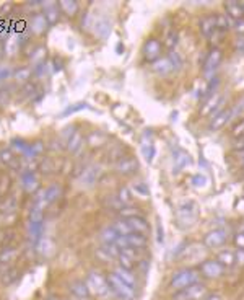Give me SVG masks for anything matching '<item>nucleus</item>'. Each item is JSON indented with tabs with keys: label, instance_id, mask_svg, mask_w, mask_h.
<instances>
[{
	"label": "nucleus",
	"instance_id": "obj_1",
	"mask_svg": "<svg viewBox=\"0 0 244 300\" xmlns=\"http://www.w3.org/2000/svg\"><path fill=\"white\" fill-rule=\"evenodd\" d=\"M198 206L197 203L194 201H183L179 203L176 211H174V219H176V224L181 227V229H191L194 227L198 221Z\"/></svg>",
	"mask_w": 244,
	"mask_h": 300
},
{
	"label": "nucleus",
	"instance_id": "obj_2",
	"mask_svg": "<svg viewBox=\"0 0 244 300\" xmlns=\"http://www.w3.org/2000/svg\"><path fill=\"white\" fill-rule=\"evenodd\" d=\"M198 279H201V272H198V269L183 268L173 274L169 287H171V290H174V292H181V290L191 287L192 284H197Z\"/></svg>",
	"mask_w": 244,
	"mask_h": 300
},
{
	"label": "nucleus",
	"instance_id": "obj_3",
	"mask_svg": "<svg viewBox=\"0 0 244 300\" xmlns=\"http://www.w3.org/2000/svg\"><path fill=\"white\" fill-rule=\"evenodd\" d=\"M85 283L90 289V294H93L96 297H106V295H109V292H111L107 277L103 276L99 271H90Z\"/></svg>",
	"mask_w": 244,
	"mask_h": 300
},
{
	"label": "nucleus",
	"instance_id": "obj_4",
	"mask_svg": "<svg viewBox=\"0 0 244 300\" xmlns=\"http://www.w3.org/2000/svg\"><path fill=\"white\" fill-rule=\"evenodd\" d=\"M107 283H109L111 292L119 298V300H135V289L127 286L122 279L117 277L114 272L107 274Z\"/></svg>",
	"mask_w": 244,
	"mask_h": 300
},
{
	"label": "nucleus",
	"instance_id": "obj_5",
	"mask_svg": "<svg viewBox=\"0 0 244 300\" xmlns=\"http://www.w3.org/2000/svg\"><path fill=\"white\" fill-rule=\"evenodd\" d=\"M148 245V240L145 235H139V233H129L119 237L116 242V247L122 250V248H135V250H145Z\"/></svg>",
	"mask_w": 244,
	"mask_h": 300
},
{
	"label": "nucleus",
	"instance_id": "obj_6",
	"mask_svg": "<svg viewBox=\"0 0 244 300\" xmlns=\"http://www.w3.org/2000/svg\"><path fill=\"white\" fill-rule=\"evenodd\" d=\"M207 294H209L207 292V287L201 283H197L192 284L191 287L181 290V292H174L173 300H204Z\"/></svg>",
	"mask_w": 244,
	"mask_h": 300
},
{
	"label": "nucleus",
	"instance_id": "obj_7",
	"mask_svg": "<svg viewBox=\"0 0 244 300\" xmlns=\"http://www.w3.org/2000/svg\"><path fill=\"white\" fill-rule=\"evenodd\" d=\"M198 272L207 279H220L225 274V268L216 259H204L198 265Z\"/></svg>",
	"mask_w": 244,
	"mask_h": 300
},
{
	"label": "nucleus",
	"instance_id": "obj_8",
	"mask_svg": "<svg viewBox=\"0 0 244 300\" xmlns=\"http://www.w3.org/2000/svg\"><path fill=\"white\" fill-rule=\"evenodd\" d=\"M227 240H228V230L221 227V229H213L212 232L207 233L204 238V245H205V248H209V250H216V248L223 247V245L227 243Z\"/></svg>",
	"mask_w": 244,
	"mask_h": 300
},
{
	"label": "nucleus",
	"instance_id": "obj_9",
	"mask_svg": "<svg viewBox=\"0 0 244 300\" xmlns=\"http://www.w3.org/2000/svg\"><path fill=\"white\" fill-rule=\"evenodd\" d=\"M114 170L116 173H119L122 176H130L139 170V162L132 155H124L114 163Z\"/></svg>",
	"mask_w": 244,
	"mask_h": 300
},
{
	"label": "nucleus",
	"instance_id": "obj_10",
	"mask_svg": "<svg viewBox=\"0 0 244 300\" xmlns=\"http://www.w3.org/2000/svg\"><path fill=\"white\" fill-rule=\"evenodd\" d=\"M90 30H92L93 34L98 36L99 39L106 41L107 38H109L113 26H111V22L107 20V18H104V16H93L92 18V28H90Z\"/></svg>",
	"mask_w": 244,
	"mask_h": 300
},
{
	"label": "nucleus",
	"instance_id": "obj_11",
	"mask_svg": "<svg viewBox=\"0 0 244 300\" xmlns=\"http://www.w3.org/2000/svg\"><path fill=\"white\" fill-rule=\"evenodd\" d=\"M225 95L221 93H215L213 96L209 98V102H207L202 108V116L205 117H213L216 113H220L223 110V105H225Z\"/></svg>",
	"mask_w": 244,
	"mask_h": 300
},
{
	"label": "nucleus",
	"instance_id": "obj_12",
	"mask_svg": "<svg viewBox=\"0 0 244 300\" xmlns=\"http://www.w3.org/2000/svg\"><path fill=\"white\" fill-rule=\"evenodd\" d=\"M233 111L231 108H223L220 113H216L213 117H210V123H209V129L210 131H220L223 129L225 126H227L230 121H233Z\"/></svg>",
	"mask_w": 244,
	"mask_h": 300
},
{
	"label": "nucleus",
	"instance_id": "obj_13",
	"mask_svg": "<svg viewBox=\"0 0 244 300\" xmlns=\"http://www.w3.org/2000/svg\"><path fill=\"white\" fill-rule=\"evenodd\" d=\"M161 52H163V46H161V43L155 38H150L145 43V46H143V57L151 64L161 59Z\"/></svg>",
	"mask_w": 244,
	"mask_h": 300
},
{
	"label": "nucleus",
	"instance_id": "obj_14",
	"mask_svg": "<svg viewBox=\"0 0 244 300\" xmlns=\"http://www.w3.org/2000/svg\"><path fill=\"white\" fill-rule=\"evenodd\" d=\"M221 59H223V56H221L220 49H212L209 52V56H207L205 64H204V72H205V75L209 78L213 77V72L218 69V66L221 64Z\"/></svg>",
	"mask_w": 244,
	"mask_h": 300
},
{
	"label": "nucleus",
	"instance_id": "obj_15",
	"mask_svg": "<svg viewBox=\"0 0 244 300\" xmlns=\"http://www.w3.org/2000/svg\"><path fill=\"white\" fill-rule=\"evenodd\" d=\"M127 222L129 229H130V233H139V235H148V230H150V225L147 222V219L143 215H134V217H129V219H125Z\"/></svg>",
	"mask_w": 244,
	"mask_h": 300
},
{
	"label": "nucleus",
	"instance_id": "obj_16",
	"mask_svg": "<svg viewBox=\"0 0 244 300\" xmlns=\"http://www.w3.org/2000/svg\"><path fill=\"white\" fill-rule=\"evenodd\" d=\"M99 175H101V170H99V167H88L83 170V173H81L80 176V183L83 188H92L95 186V183L99 179Z\"/></svg>",
	"mask_w": 244,
	"mask_h": 300
},
{
	"label": "nucleus",
	"instance_id": "obj_17",
	"mask_svg": "<svg viewBox=\"0 0 244 300\" xmlns=\"http://www.w3.org/2000/svg\"><path fill=\"white\" fill-rule=\"evenodd\" d=\"M21 185H23V189L26 191L28 194H36L39 189V178L38 175L34 173V171H26L21 176Z\"/></svg>",
	"mask_w": 244,
	"mask_h": 300
},
{
	"label": "nucleus",
	"instance_id": "obj_18",
	"mask_svg": "<svg viewBox=\"0 0 244 300\" xmlns=\"http://www.w3.org/2000/svg\"><path fill=\"white\" fill-rule=\"evenodd\" d=\"M49 23H48V20H46V16L42 15V12H38V13H34L33 16H31V22H30V30L34 33V34H38V36H41V34H44L48 31V28H49Z\"/></svg>",
	"mask_w": 244,
	"mask_h": 300
},
{
	"label": "nucleus",
	"instance_id": "obj_19",
	"mask_svg": "<svg viewBox=\"0 0 244 300\" xmlns=\"http://www.w3.org/2000/svg\"><path fill=\"white\" fill-rule=\"evenodd\" d=\"M21 48V38L16 34L8 36V38L4 41V56L7 57H15L18 51Z\"/></svg>",
	"mask_w": 244,
	"mask_h": 300
},
{
	"label": "nucleus",
	"instance_id": "obj_20",
	"mask_svg": "<svg viewBox=\"0 0 244 300\" xmlns=\"http://www.w3.org/2000/svg\"><path fill=\"white\" fill-rule=\"evenodd\" d=\"M191 155L186 152V150H181L178 149L173 155V171L174 173H179V171H183L186 167L191 165Z\"/></svg>",
	"mask_w": 244,
	"mask_h": 300
},
{
	"label": "nucleus",
	"instance_id": "obj_21",
	"mask_svg": "<svg viewBox=\"0 0 244 300\" xmlns=\"http://www.w3.org/2000/svg\"><path fill=\"white\" fill-rule=\"evenodd\" d=\"M60 7L59 4L56 2H46V4H42V15L46 16V20L49 25H54V23H57L59 22V18H60Z\"/></svg>",
	"mask_w": 244,
	"mask_h": 300
},
{
	"label": "nucleus",
	"instance_id": "obj_22",
	"mask_svg": "<svg viewBox=\"0 0 244 300\" xmlns=\"http://www.w3.org/2000/svg\"><path fill=\"white\" fill-rule=\"evenodd\" d=\"M151 69L158 75H169V74H173V72L176 70V67L173 66V62H171V59L168 56L158 59L157 62H153Z\"/></svg>",
	"mask_w": 244,
	"mask_h": 300
},
{
	"label": "nucleus",
	"instance_id": "obj_23",
	"mask_svg": "<svg viewBox=\"0 0 244 300\" xmlns=\"http://www.w3.org/2000/svg\"><path fill=\"white\" fill-rule=\"evenodd\" d=\"M198 26H201V31L204 36H207V38H213V36L218 33V30H216V22H215V15H209V16H204L201 23H198Z\"/></svg>",
	"mask_w": 244,
	"mask_h": 300
},
{
	"label": "nucleus",
	"instance_id": "obj_24",
	"mask_svg": "<svg viewBox=\"0 0 244 300\" xmlns=\"http://www.w3.org/2000/svg\"><path fill=\"white\" fill-rule=\"evenodd\" d=\"M114 274L119 277V279H122L125 284L127 286H130L132 289H135L139 284H137V277H135V274H134V271H130V269H125V268H121V266H117L114 271Z\"/></svg>",
	"mask_w": 244,
	"mask_h": 300
},
{
	"label": "nucleus",
	"instance_id": "obj_25",
	"mask_svg": "<svg viewBox=\"0 0 244 300\" xmlns=\"http://www.w3.org/2000/svg\"><path fill=\"white\" fill-rule=\"evenodd\" d=\"M18 256H20V251H18L16 248H13V247H5L2 251H0V265L10 266V265H13V263L18 259Z\"/></svg>",
	"mask_w": 244,
	"mask_h": 300
},
{
	"label": "nucleus",
	"instance_id": "obj_26",
	"mask_svg": "<svg viewBox=\"0 0 244 300\" xmlns=\"http://www.w3.org/2000/svg\"><path fill=\"white\" fill-rule=\"evenodd\" d=\"M0 160L5 163L8 168H18L20 167V157H16V153L10 149H2L0 150Z\"/></svg>",
	"mask_w": 244,
	"mask_h": 300
},
{
	"label": "nucleus",
	"instance_id": "obj_27",
	"mask_svg": "<svg viewBox=\"0 0 244 300\" xmlns=\"http://www.w3.org/2000/svg\"><path fill=\"white\" fill-rule=\"evenodd\" d=\"M33 75V69L28 67V66H25V67H18L15 72H13V80H15V84L16 85H26L30 82Z\"/></svg>",
	"mask_w": 244,
	"mask_h": 300
},
{
	"label": "nucleus",
	"instance_id": "obj_28",
	"mask_svg": "<svg viewBox=\"0 0 244 300\" xmlns=\"http://www.w3.org/2000/svg\"><path fill=\"white\" fill-rule=\"evenodd\" d=\"M65 147L70 153H77L81 147H83V135L80 131H74L69 141L65 142Z\"/></svg>",
	"mask_w": 244,
	"mask_h": 300
},
{
	"label": "nucleus",
	"instance_id": "obj_29",
	"mask_svg": "<svg viewBox=\"0 0 244 300\" xmlns=\"http://www.w3.org/2000/svg\"><path fill=\"white\" fill-rule=\"evenodd\" d=\"M70 292L74 294L77 298H81V300H85V298H88L90 295H92L85 281H74V283L70 284Z\"/></svg>",
	"mask_w": 244,
	"mask_h": 300
},
{
	"label": "nucleus",
	"instance_id": "obj_30",
	"mask_svg": "<svg viewBox=\"0 0 244 300\" xmlns=\"http://www.w3.org/2000/svg\"><path fill=\"white\" fill-rule=\"evenodd\" d=\"M225 10H227V16L230 18L231 22H238V20H242V7L239 2H227L225 4Z\"/></svg>",
	"mask_w": 244,
	"mask_h": 300
},
{
	"label": "nucleus",
	"instance_id": "obj_31",
	"mask_svg": "<svg viewBox=\"0 0 244 300\" xmlns=\"http://www.w3.org/2000/svg\"><path fill=\"white\" fill-rule=\"evenodd\" d=\"M216 261H218L225 269H228V268H233L234 265H236V254H234V251H231V250H223L218 253Z\"/></svg>",
	"mask_w": 244,
	"mask_h": 300
},
{
	"label": "nucleus",
	"instance_id": "obj_32",
	"mask_svg": "<svg viewBox=\"0 0 244 300\" xmlns=\"http://www.w3.org/2000/svg\"><path fill=\"white\" fill-rule=\"evenodd\" d=\"M46 56H48V49L44 46H38L30 56V66L31 69L41 66V64H44V61H46Z\"/></svg>",
	"mask_w": 244,
	"mask_h": 300
},
{
	"label": "nucleus",
	"instance_id": "obj_33",
	"mask_svg": "<svg viewBox=\"0 0 244 300\" xmlns=\"http://www.w3.org/2000/svg\"><path fill=\"white\" fill-rule=\"evenodd\" d=\"M42 196H44V203L48 206L54 201H57V199L62 196V188L57 186V185H51L49 188H46L42 191Z\"/></svg>",
	"mask_w": 244,
	"mask_h": 300
},
{
	"label": "nucleus",
	"instance_id": "obj_34",
	"mask_svg": "<svg viewBox=\"0 0 244 300\" xmlns=\"http://www.w3.org/2000/svg\"><path fill=\"white\" fill-rule=\"evenodd\" d=\"M16 209H18V203H16V199L13 196H7L2 201V204H0V212L5 214V215L15 214Z\"/></svg>",
	"mask_w": 244,
	"mask_h": 300
},
{
	"label": "nucleus",
	"instance_id": "obj_35",
	"mask_svg": "<svg viewBox=\"0 0 244 300\" xmlns=\"http://www.w3.org/2000/svg\"><path fill=\"white\" fill-rule=\"evenodd\" d=\"M121 235L114 230V227H106V229L101 232V242L103 245H116L117 238H119Z\"/></svg>",
	"mask_w": 244,
	"mask_h": 300
},
{
	"label": "nucleus",
	"instance_id": "obj_36",
	"mask_svg": "<svg viewBox=\"0 0 244 300\" xmlns=\"http://www.w3.org/2000/svg\"><path fill=\"white\" fill-rule=\"evenodd\" d=\"M90 145H92L93 149H98V147H103V145L107 142V137H106V134L103 132H99V131H95L88 135V141H86Z\"/></svg>",
	"mask_w": 244,
	"mask_h": 300
},
{
	"label": "nucleus",
	"instance_id": "obj_37",
	"mask_svg": "<svg viewBox=\"0 0 244 300\" xmlns=\"http://www.w3.org/2000/svg\"><path fill=\"white\" fill-rule=\"evenodd\" d=\"M155 144H153L151 141H143L142 142V155L143 158H145L148 163L153 162V157H155Z\"/></svg>",
	"mask_w": 244,
	"mask_h": 300
},
{
	"label": "nucleus",
	"instance_id": "obj_38",
	"mask_svg": "<svg viewBox=\"0 0 244 300\" xmlns=\"http://www.w3.org/2000/svg\"><path fill=\"white\" fill-rule=\"evenodd\" d=\"M59 7H60V12L65 13L69 16H75L77 12H78V5L75 2H69V0H64V2H59Z\"/></svg>",
	"mask_w": 244,
	"mask_h": 300
},
{
	"label": "nucleus",
	"instance_id": "obj_39",
	"mask_svg": "<svg viewBox=\"0 0 244 300\" xmlns=\"http://www.w3.org/2000/svg\"><path fill=\"white\" fill-rule=\"evenodd\" d=\"M130 189H132V193L135 194V196H140V197H147V196H150V189H148V186L143 183V181H137V183H134L132 186H130Z\"/></svg>",
	"mask_w": 244,
	"mask_h": 300
},
{
	"label": "nucleus",
	"instance_id": "obj_40",
	"mask_svg": "<svg viewBox=\"0 0 244 300\" xmlns=\"http://www.w3.org/2000/svg\"><path fill=\"white\" fill-rule=\"evenodd\" d=\"M36 247H38V251L42 254V256H51L52 251H54V245H52V242H49V240H46V238H41L39 243L36 245Z\"/></svg>",
	"mask_w": 244,
	"mask_h": 300
},
{
	"label": "nucleus",
	"instance_id": "obj_41",
	"mask_svg": "<svg viewBox=\"0 0 244 300\" xmlns=\"http://www.w3.org/2000/svg\"><path fill=\"white\" fill-rule=\"evenodd\" d=\"M116 197L119 199V203H121L122 206H129V204H132V194H130V189H129V188H121V189H119V193H117Z\"/></svg>",
	"mask_w": 244,
	"mask_h": 300
},
{
	"label": "nucleus",
	"instance_id": "obj_42",
	"mask_svg": "<svg viewBox=\"0 0 244 300\" xmlns=\"http://www.w3.org/2000/svg\"><path fill=\"white\" fill-rule=\"evenodd\" d=\"M114 230L121 235V237H124V235H129L130 233V229H129V225H127V222H125V219H121V221H117L114 225Z\"/></svg>",
	"mask_w": 244,
	"mask_h": 300
},
{
	"label": "nucleus",
	"instance_id": "obj_43",
	"mask_svg": "<svg viewBox=\"0 0 244 300\" xmlns=\"http://www.w3.org/2000/svg\"><path fill=\"white\" fill-rule=\"evenodd\" d=\"M12 75H13L12 67L7 66V64H0V85H2L7 78H10Z\"/></svg>",
	"mask_w": 244,
	"mask_h": 300
},
{
	"label": "nucleus",
	"instance_id": "obj_44",
	"mask_svg": "<svg viewBox=\"0 0 244 300\" xmlns=\"http://www.w3.org/2000/svg\"><path fill=\"white\" fill-rule=\"evenodd\" d=\"M231 134H233V137H236V139H244V119L234 124Z\"/></svg>",
	"mask_w": 244,
	"mask_h": 300
},
{
	"label": "nucleus",
	"instance_id": "obj_45",
	"mask_svg": "<svg viewBox=\"0 0 244 300\" xmlns=\"http://www.w3.org/2000/svg\"><path fill=\"white\" fill-rule=\"evenodd\" d=\"M4 274H5V276H4V283H5V284H12L13 281L18 277V271H16L15 268H8V269L4 272Z\"/></svg>",
	"mask_w": 244,
	"mask_h": 300
},
{
	"label": "nucleus",
	"instance_id": "obj_46",
	"mask_svg": "<svg viewBox=\"0 0 244 300\" xmlns=\"http://www.w3.org/2000/svg\"><path fill=\"white\" fill-rule=\"evenodd\" d=\"M86 106H88L86 103H77V105H72V106H69V108H67V110L62 111V116H69V114H72V113H77V111L83 110V108H86Z\"/></svg>",
	"mask_w": 244,
	"mask_h": 300
},
{
	"label": "nucleus",
	"instance_id": "obj_47",
	"mask_svg": "<svg viewBox=\"0 0 244 300\" xmlns=\"http://www.w3.org/2000/svg\"><path fill=\"white\" fill-rule=\"evenodd\" d=\"M168 57L171 59V62H173V66L176 67V70L178 69H181V66H183V59H181V56L176 52V51H171L169 54H168Z\"/></svg>",
	"mask_w": 244,
	"mask_h": 300
},
{
	"label": "nucleus",
	"instance_id": "obj_48",
	"mask_svg": "<svg viewBox=\"0 0 244 300\" xmlns=\"http://www.w3.org/2000/svg\"><path fill=\"white\" fill-rule=\"evenodd\" d=\"M178 44V33H174V31H169L168 33V36H166V46L173 51V48Z\"/></svg>",
	"mask_w": 244,
	"mask_h": 300
},
{
	"label": "nucleus",
	"instance_id": "obj_49",
	"mask_svg": "<svg viewBox=\"0 0 244 300\" xmlns=\"http://www.w3.org/2000/svg\"><path fill=\"white\" fill-rule=\"evenodd\" d=\"M234 245L238 247V250H244V225H242V229L234 235Z\"/></svg>",
	"mask_w": 244,
	"mask_h": 300
},
{
	"label": "nucleus",
	"instance_id": "obj_50",
	"mask_svg": "<svg viewBox=\"0 0 244 300\" xmlns=\"http://www.w3.org/2000/svg\"><path fill=\"white\" fill-rule=\"evenodd\" d=\"M192 183L195 188H204L207 183V178L204 175H195V176H192Z\"/></svg>",
	"mask_w": 244,
	"mask_h": 300
},
{
	"label": "nucleus",
	"instance_id": "obj_51",
	"mask_svg": "<svg viewBox=\"0 0 244 300\" xmlns=\"http://www.w3.org/2000/svg\"><path fill=\"white\" fill-rule=\"evenodd\" d=\"M236 254V263L241 266H244V250H238V253H234Z\"/></svg>",
	"mask_w": 244,
	"mask_h": 300
},
{
	"label": "nucleus",
	"instance_id": "obj_52",
	"mask_svg": "<svg viewBox=\"0 0 244 300\" xmlns=\"http://www.w3.org/2000/svg\"><path fill=\"white\" fill-rule=\"evenodd\" d=\"M233 25H234V28H236L239 33H244V18H242V20H238V22H233Z\"/></svg>",
	"mask_w": 244,
	"mask_h": 300
},
{
	"label": "nucleus",
	"instance_id": "obj_53",
	"mask_svg": "<svg viewBox=\"0 0 244 300\" xmlns=\"http://www.w3.org/2000/svg\"><path fill=\"white\" fill-rule=\"evenodd\" d=\"M204 300H223V297L218 294H207Z\"/></svg>",
	"mask_w": 244,
	"mask_h": 300
},
{
	"label": "nucleus",
	"instance_id": "obj_54",
	"mask_svg": "<svg viewBox=\"0 0 244 300\" xmlns=\"http://www.w3.org/2000/svg\"><path fill=\"white\" fill-rule=\"evenodd\" d=\"M163 242V229H161V225L158 224V243Z\"/></svg>",
	"mask_w": 244,
	"mask_h": 300
},
{
	"label": "nucleus",
	"instance_id": "obj_55",
	"mask_svg": "<svg viewBox=\"0 0 244 300\" xmlns=\"http://www.w3.org/2000/svg\"><path fill=\"white\" fill-rule=\"evenodd\" d=\"M2 57H4V43L0 41V59H2Z\"/></svg>",
	"mask_w": 244,
	"mask_h": 300
},
{
	"label": "nucleus",
	"instance_id": "obj_56",
	"mask_svg": "<svg viewBox=\"0 0 244 300\" xmlns=\"http://www.w3.org/2000/svg\"><path fill=\"white\" fill-rule=\"evenodd\" d=\"M241 7H242V13H244V4H241Z\"/></svg>",
	"mask_w": 244,
	"mask_h": 300
},
{
	"label": "nucleus",
	"instance_id": "obj_57",
	"mask_svg": "<svg viewBox=\"0 0 244 300\" xmlns=\"http://www.w3.org/2000/svg\"><path fill=\"white\" fill-rule=\"evenodd\" d=\"M78 300H81V298H78ZM85 300H86V298H85Z\"/></svg>",
	"mask_w": 244,
	"mask_h": 300
}]
</instances>
